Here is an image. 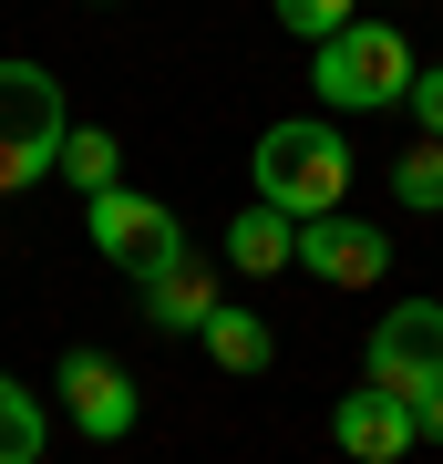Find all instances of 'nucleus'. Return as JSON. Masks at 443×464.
Returning <instances> with one entry per match:
<instances>
[{
  "mask_svg": "<svg viewBox=\"0 0 443 464\" xmlns=\"http://www.w3.org/2000/svg\"><path fill=\"white\" fill-rule=\"evenodd\" d=\"M247 186H258V207H279V217H330V207L351 197V145H341V124H330V114L268 124L258 155H247Z\"/></svg>",
  "mask_w": 443,
  "mask_h": 464,
  "instance_id": "1",
  "label": "nucleus"
},
{
  "mask_svg": "<svg viewBox=\"0 0 443 464\" xmlns=\"http://www.w3.org/2000/svg\"><path fill=\"white\" fill-rule=\"evenodd\" d=\"M412 72L423 63L392 21H341L330 42H310V93L330 114H392V103H412Z\"/></svg>",
  "mask_w": 443,
  "mask_h": 464,
  "instance_id": "2",
  "label": "nucleus"
},
{
  "mask_svg": "<svg viewBox=\"0 0 443 464\" xmlns=\"http://www.w3.org/2000/svg\"><path fill=\"white\" fill-rule=\"evenodd\" d=\"M63 134H72V103L42 63H0V197L63 176Z\"/></svg>",
  "mask_w": 443,
  "mask_h": 464,
  "instance_id": "3",
  "label": "nucleus"
},
{
  "mask_svg": "<svg viewBox=\"0 0 443 464\" xmlns=\"http://www.w3.org/2000/svg\"><path fill=\"white\" fill-rule=\"evenodd\" d=\"M52 413H63L82 444H124L134 413H145V392H134V372L114 362V351H63V372H52Z\"/></svg>",
  "mask_w": 443,
  "mask_h": 464,
  "instance_id": "4",
  "label": "nucleus"
},
{
  "mask_svg": "<svg viewBox=\"0 0 443 464\" xmlns=\"http://www.w3.org/2000/svg\"><path fill=\"white\" fill-rule=\"evenodd\" d=\"M82 237H93L114 268H165V258H186V227H176V207L145 197V186H103V197H82Z\"/></svg>",
  "mask_w": 443,
  "mask_h": 464,
  "instance_id": "5",
  "label": "nucleus"
},
{
  "mask_svg": "<svg viewBox=\"0 0 443 464\" xmlns=\"http://www.w3.org/2000/svg\"><path fill=\"white\" fill-rule=\"evenodd\" d=\"M361 382H381V392H433L443 382V299H392V310L371 320L361 341Z\"/></svg>",
  "mask_w": 443,
  "mask_h": 464,
  "instance_id": "6",
  "label": "nucleus"
},
{
  "mask_svg": "<svg viewBox=\"0 0 443 464\" xmlns=\"http://www.w3.org/2000/svg\"><path fill=\"white\" fill-rule=\"evenodd\" d=\"M299 268H310L320 289H381L392 279V237H381L371 217H351V207L299 217Z\"/></svg>",
  "mask_w": 443,
  "mask_h": 464,
  "instance_id": "7",
  "label": "nucleus"
},
{
  "mask_svg": "<svg viewBox=\"0 0 443 464\" xmlns=\"http://www.w3.org/2000/svg\"><path fill=\"white\" fill-rule=\"evenodd\" d=\"M330 444H341L351 464H402L423 433H412V402H402V392L361 382V392H341V402H330Z\"/></svg>",
  "mask_w": 443,
  "mask_h": 464,
  "instance_id": "8",
  "label": "nucleus"
},
{
  "mask_svg": "<svg viewBox=\"0 0 443 464\" xmlns=\"http://www.w3.org/2000/svg\"><path fill=\"white\" fill-rule=\"evenodd\" d=\"M217 310H227V289H217V268L197 248L165 258V268H145V320H155V331H186V341H197Z\"/></svg>",
  "mask_w": 443,
  "mask_h": 464,
  "instance_id": "9",
  "label": "nucleus"
},
{
  "mask_svg": "<svg viewBox=\"0 0 443 464\" xmlns=\"http://www.w3.org/2000/svg\"><path fill=\"white\" fill-rule=\"evenodd\" d=\"M227 268H237V279L299 268V217H279V207H258V197H247V207L227 217Z\"/></svg>",
  "mask_w": 443,
  "mask_h": 464,
  "instance_id": "10",
  "label": "nucleus"
},
{
  "mask_svg": "<svg viewBox=\"0 0 443 464\" xmlns=\"http://www.w3.org/2000/svg\"><path fill=\"white\" fill-rule=\"evenodd\" d=\"M197 341H207V362H217V372H237V382H247V372H268V362H279V331H268V320H258V310H237V299H227V310H217V320H207V331H197Z\"/></svg>",
  "mask_w": 443,
  "mask_h": 464,
  "instance_id": "11",
  "label": "nucleus"
},
{
  "mask_svg": "<svg viewBox=\"0 0 443 464\" xmlns=\"http://www.w3.org/2000/svg\"><path fill=\"white\" fill-rule=\"evenodd\" d=\"M42 444H52V402L0 372V464H42Z\"/></svg>",
  "mask_w": 443,
  "mask_h": 464,
  "instance_id": "12",
  "label": "nucleus"
},
{
  "mask_svg": "<svg viewBox=\"0 0 443 464\" xmlns=\"http://www.w3.org/2000/svg\"><path fill=\"white\" fill-rule=\"evenodd\" d=\"M63 186H82V197L124 186V145H114V124H72V134H63Z\"/></svg>",
  "mask_w": 443,
  "mask_h": 464,
  "instance_id": "13",
  "label": "nucleus"
},
{
  "mask_svg": "<svg viewBox=\"0 0 443 464\" xmlns=\"http://www.w3.org/2000/svg\"><path fill=\"white\" fill-rule=\"evenodd\" d=\"M392 197H402L412 217H433V207H443V145H433V134L402 155V166H392Z\"/></svg>",
  "mask_w": 443,
  "mask_h": 464,
  "instance_id": "14",
  "label": "nucleus"
},
{
  "mask_svg": "<svg viewBox=\"0 0 443 464\" xmlns=\"http://www.w3.org/2000/svg\"><path fill=\"white\" fill-rule=\"evenodd\" d=\"M279 11V32H299V42H330L341 21H361V0H268Z\"/></svg>",
  "mask_w": 443,
  "mask_h": 464,
  "instance_id": "15",
  "label": "nucleus"
},
{
  "mask_svg": "<svg viewBox=\"0 0 443 464\" xmlns=\"http://www.w3.org/2000/svg\"><path fill=\"white\" fill-rule=\"evenodd\" d=\"M412 124L443 145V63H423V72H412Z\"/></svg>",
  "mask_w": 443,
  "mask_h": 464,
  "instance_id": "16",
  "label": "nucleus"
},
{
  "mask_svg": "<svg viewBox=\"0 0 443 464\" xmlns=\"http://www.w3.org/2000/svg\"><path fill=\"white\" fill-rule=\"evenodd\" d=\"M412 433H423V444H443V382H433V392H412Z\"/></svg>",
  "mask_w": 443,
  "mask_h": 464,
  "instance_id": "17",
  "label": "nucleus"
}]
</instances>
